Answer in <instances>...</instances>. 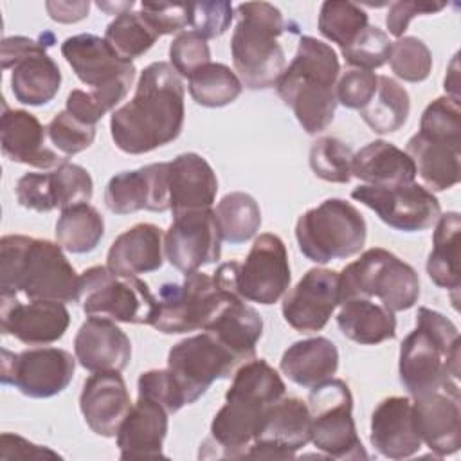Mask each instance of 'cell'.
Returning a JSON list of instances; mask_svg holds the SVG:
<instances>
[{"mask_svg":"<svg viewBox=\"0 0 461 461\" xmlns=\"http://www.w3.org/2000/svg\"><path fill=\"white\" fill-rule=\"evenodd\" d=\"M409 112V92L389 76H378V86L373 99L358 110L362 121L380 135L398 131L407 122Z\"/></svg>","mask_w":461,"mask_h":461,"instance_id":"37","label":"cell"},{"mask_svg":"<svg viewBox=\"0 0 461 461\" xmlns=\"http://www.w3.org/2000/svg\"><path fill=\"white\" fill-rule=\"evenodd\" d=\"M203 331L212 333L241 362L256 357V344L263 335L261 315L240 295H230Z\"/></svg>","mask_w":461,"mask_h":461,"instance_id":"31","label":"cell"},{"mask_svg":"<svg viewBox=\"0 0 461 461\" xmlns=\"http://www.w3.org/2000/svg\"><path fill=\"white\" fill-rule=\"evenodd\" d=\"M367 238V225L360 211L342 200L328 198L303 212L295 223L301 254L319 265L358 254Z\"/></svg>","mask_w":461,"mask_h":461,"instance_id":"8","label":"cell"},{"mask_svg":"<svg viewBox=\"0 0 461 461\" xmlns=\"http://www.w3.org/2000/svg\"><path fill=\"white\" fill-rule=\"evenodd\" d=\"M281 375L263 358L243 362L232 375L225 403L211 421L200 457H245L265 409L285 396Z\"/></svg>","mask_w":461,"mask_h":461,"instance_id":"2","label":"cell"},{"mask_svg":"<svg viewBox=\"0 0 461 461\" xmlns=\"http://www.w3.org/2000/svg\"><path fill=\"white\" fill-rule=\"evenodd\" d=\"M369 25L367 13L353 2H322L317 27L319 32L337 43L342 49L353 43V40Z\"/></svg>","mask_w":461,"mask_h":461,"instance_id":"42","label":"cell"},{"mask_svg":"<svg viewBox=\"0 0 461 461\" xmlns=\"http://www.w3.org/2000/svg\"><path fill=\"white\" fill-rule=\"evenodd\" d=\"M351 146L331 135H324L313 140L308 157L315 176L333 184H348L351 180Z\"/></svg>","mask_w":461,"mask_h":461,"instance_id":"43","label":"cell"},{"mask_svg":"<svg viewBox=\"0 0 461 461\" xmlns=\"http://www.w3.org/2000/svg\"><path fill=\"white\" fill-rule=\"evenodd\" d=\"M164 263V234L155 223H137L119 234L106 254V267L117 276L149 274Z\"/></svg>","mask_w":461,"mask_h":461,"instance_id":"30","label":"cell"},{"mask_svg":"<svg viewBox=\"0 0 461 461\" xmlns=\"http://www.w3.org/2000/svg\"><path fill=\"white\" fill-rule=\"evenodd\" d=\"M459 212L450 211L439 214L432 236V250L427 259V274L430 281L452 294L454 308H457V292L461 286L459 270Z\"/></svg>","mask_w":461,"mask_h":461,"instance_id":"36","label":"cell"},{"mask_svg":"<svg viewBox=\"0 0 461 461\" xmlns=\"http://www.w3.org/2000/svg\"><path fill=\"white\" fill-rule=\"evenodd\" d=\"M378 86V76L373 70L348 68L337 79L335 95L337 103L349 110L364 108L375 95Z\"/></svg>","mask_w":461,"mask_h":461,"instance_id":"51","label":"cell"},{"mask_svg":"<svg viewBox=\"0 0 461 461\" xmlns=\"http://www.w3.org/2000/svg\"><path fill=\"white\" fill-rule=\"evenodd\" d=\"M140 14L158 36L173 34L189 25L187 4H140Z\"/></svg>","mask_w":461,"mask_h":461,"instance_id":"54","label":"cell"},{"mask_svg":"<svg viewBox=\"0 0 461 461\" xmlns=\"http://www.w3.org/2000/svg\"><path fill=\"white\" fill-rule=\"evenodd\" d=\"M61 56L70 65L81 83L90 86V94L106 112L113 110L130 92L135 79V65L121 59L104 38L83 32L68 36L61 43Z\"/></svg>","mask_w":461,"mask_h":461,"instance_id":"10","label":"cell"},{"mask_svg":"<svg viewBox=\"0 0 461 461\" xmlns=\"http://www.w3.org/2000/svg\"><path fill=\"white\" fill-rule=\"evenodd\" d=\"M88 317L148 324L157 295L137 276H117L108 267H90L79 276V299Z\"/></svg>","mask_w":461,"mask_h":461,"instance_id":"12","label":"cell"},{"mask_svg":"<svg viewBox=\"0 0 461 461\" xmlns=\"http://www.w3.org/2000/svg\"><path fill=\"white\" fill-rule=\"evenodd\" d=\"M104 205L113 214L169 209V162H155L113 175L104 189Z\"/></svg>","mask_w":461,"mask_h":461,"instance_id":"23","label":"cell"},{"mask_svg":"<svg viewBox=\"0 0 461 461\" xmlns=\"http://www.w3.org/2000/svg\"><path fill=\"white\" fill-rule=\"evenodd\" d=\"M339 76L337 52L313 36H301L295 56L277 79L276 90L308 135H317L333 122Z\"/></svg>","mask_w":461,"mask_h":461,"instance_id":"4","label":"cell"},{"mask_svg":"<svg viewBox=\"0 0 461 461\" xmlns=\"http://www.w3.org/2000/svg\"><path fill=\"white\" fill-rule=\"evenodd\" d=\"M97 133V126L88 124L68 110L58 112L47 124V137L58 151L65 157L77 155L92 146Z\"/></svg>","mask_w":461,"mask_h":461,"instance_id":"46","label":"cell"},{"mask_svg":"<svg viewBox=\"0 0 461 461\" xmlns=\"http://www.w3.org/2000/svg\"><path fill=\"white\" fill-rule=\"evenodd\" d=\"M292 274L283 240L272 232L259 234L245 261L236 263L234 290L250 303L274 304L290 288Z\"/></svg>","mask_w":461,"mask_h":461,"instance_id":"17","label":"cell"},{"mask_svg":"<svg viewBox=\"0 0 461 461\" xmlns=\"http://www.w3.org/2000/svg\"><path fill=\"white\" fill-rule=\"evenodd\" d=\"M221 254V236L214 211L194 209L173 216L164 234V256L182 274L216 263Z\"/></svg>","mask_w":461,"mask_h":461,"instance_id":"20","label":"cell"},{"mask_svg":"<svg viewBox=\"0 0 461 461\" xmlns=\"http://www.w3.org/2000/svg\"><path fill=\"white\" fill-rule=\"evenodd\" d=\"M79 409L92 432L103 438L117 436V430L131 409L130 393L121 371L92 373L81 389Z\"/></svg>","mask_w":461,"mask_h":461,"instance_id":"25","label":"cell"},{"mask_svg":"<svg viewBox=\"0 0 461 461\" xmlns=\"http://www.w3.org/2000/svg\"><path fill=\"white\" fill-rule=\"evenodd\" d=\"M0 294L77 303L79 276L58 243L5 234L0 240Z\"/></svg>","mask_w":461,"mask_h":461,"instance_id":"3","label":"cell"},{"mask_svg":"<svg viewBox=\"0 0 461 461\" xmlns=\"http://www.w3.org/2000/svg\"><path fill=\"white\" fill-rule=\"evenodd\" d=\"M389 65L396 77L407 83H421L430 76L432 52L423 40L402 36L391 47Z\"/></svg>","mask_w":461,"mask_h":461,"instance_id":"44","label":"cell"},{"mask_svg":"<svg viewBox=\"0 0 461 461\" xmlns=\"http://www.w3.org/2000/svg\"><path fill=\"white\" fill-rule=\"evenodd\" d=\"M236 18L230 54L241 85L249 90L276 86L286 63L279 45L285 32L281 11L268 2H245L236 5Z\"/></svg>","mask_w":461,"mask_h":461,"instance_id":"6","label":"cell"},{"mask_svg":"<svg viewBox=\"0 0 461 461\" xmlns=\"http://www.w3.org/2000/svg\"><path fill=\"white\" fill-rule=\"evenodd\" d=\"M445 7V2H393L385 14V25L391 36L402 38L412 18L423 14H436Z\"/></svg>","mask_w":461,"mask_h":461,"instance_id":"55","label":"cell"},{"mask_svg":"<svg viewBox=\"0 0 461 461\" xmlns=\"http://www.w3.org/2000/svg\"><path fill=\"white\" fill-rule=\"evenodd\" d=\"M65 110H68L77 119H81V121H85L88 124H94V126H97V122L104 115V110L97 104L94 95L88 90H81V88H74L67 95Z\"/></svg>","mask_w":461,"mask_h":461,"instance_id":"57","label":"cell"},{"mask_svg":"<svg viewBox=\"0 0 461 461\" xmlns=\"http://www.w3.org/2000/svg\"><path fill=\"white\" fill-rule=\"evenodd\" d=\"M398 375L411 396L459 378V331L443 313L418 308L416 328L402 340Z\"/></svg>","mask_w":461,"mask_h":461,"instance_id":"5","label":"cell"},{"mask_svg":"<svg viewBox=\"0 0 461 461\" xmlns=\"http://www.w3.org/2000/svg\"><path fill=\"white\" fill-rule=\"evenodd\" d=\"M312 414V443L326 457L367 459L353 420V396L342 378H330L312 387L308 396Z\"/></svg>","mask_w":461,"mask_h":461,"instance_id":"11","label":"cell"},{"mask_svg":"<svg viewBox=\"0 0 461 461\" xmlns=\"http://www.w3.org/2000/svg\"><path fill=\"white\" fill-rule=\"evenodd\" d=\"M279 369L283 375L306 389H312L330 378L339 369L337 346L326 337L303 339L288 346L283 353Z\"/></svg>","mask_w":461,"mask_h":461,"instance_id":"32","label":"cell"},{"mask_svg":"<svg viewBox=\"0 0 461 461\" xmlns=\"http://www.w3.org/2000/svg\"><path fill=\"white\" fill-rule=\"evenodd\" d=\"M351 198L364 203L389 227L402 232H420L436 225L441 205L425 185L416 182L398 185L362 184L351 191Z\"/></svg>","mask_w":461,"mask_h":461,"instance_id":"16","label":"cell"},{"mask_svg":"<svg viewBox=\"0 0 461 461\" xmlns=\"http://www.w3.org/2000/svg\"><path fill=\"white\" fill-rule=\"evenodd\" d=\"M211 63L209 43L194 31L178 32L169 45V65L180 77H189L200 67Z\"/></svg>","mask_w":461,"mask_h":461,"instance_id":"49","label":"cell"},{"mask_svg":"<svg viewBox=\"0 0 461 461\" xmlns=\"http://www.w3.org/2000/svg\"><path fill=\"white\" fill-rule=\"evenodd\" d=\"M41 457H61L58 452L34 445L25 438L11 432L0 436V459H41Z\"/></svg>","mask_w":461,"mask_h":461,"instance_id":"56","label":"cell"},{"mask_svg":"<svg viewBox=\"0 0 461 461\" xmlns=\"http://www.w3.org/2000/svg\"><path fill=\"white\" fill-rule=\"evenodd\" d=\"M160 36L146 22L140 11H128L117 14L104 31V41L108 47L126 61L146 54Z\"/></svg>","mask_w":461,"mask_h":461,"instance_id":"41","label":"cell"},{"mask_svg":"<svg viewBox=\"0 0 461 461\" xmlns=\"http://www.w3.org/2000/svg\"><path fill=\"white\" fill-rule=\"evenodd\" d=\"M47 126L27 110H13L2 99L0 144L2 153L16 164L40 169H56L67 162L65 155L56 153L47 144Z\"/></svg>","mask_w":461,"mask_h":461,"instance_id":"24","label":"cell"},{"mask_svg":"<svg viewBox=\"0 0 461 461\" xmlns=\"http://www.w3.org/2000/svg\"><path fill=\"white\" fill-rule=\"evenodd\" d=\"M337 324L346 339L362 346H375L396 337L394 312L364 297L342 301Z\"/></svg>","mask_w":461,"mask_h":461,"instance_id":"35","label":"cell"},{"mask_svg":"<svg viewBox=\"0 0 461 461\" xmlns=\"http://www.w3.org/2000/svg\"><path fill=\"white\" fill-rule=\"evenodd\" d=\"M54 45V34L43 32L38 40L9 36L0 43V61L11 72V90L18 103L41 106L50 103L61 86V70L47 54Z\"/></svg>","mask_w":461,"mask_h":461,"instance_id":"13","label":"cell"},{"mask_svg":"<svg viewBox=\"0 0 461 461\" xmlns=\"http://www.w3.org/2000/svg\"><path fill=\"white\" fill-rule=\"evenodd\" d=\"M16 200L22 207L36 212H50L56 207L52 175L47 173H25L16 182Z\"/></svg>","mask_w":461,"mask_h":461,"instance_id":"53","label":"cell"},{"mask_svg":"<svg viewBox=\"0 0 461 461\" xmlns=\"http://www.w3.org/2000/svg\"><path fill=\"white\" fill-rule=\"evenodd\" d=\"M49 16L58 23H76L88 16L90 2H45Z\"/></svg>","mask_w":461,"mask_h":461,"instance_id":"58","label":"cell"},{"mask_svg":"<svg viewBox=\"0 0 461 461\" xmlns=\"http://www.w3.org/2000/svg\"><path fill=\"white\" fill-rule=\"evenodd\" d=\"M420 133L430 139L461 146V106L459 101L443 95L427 104L420 119Z\"/></svg>","mask_w":461,"mask_h":461,"instance_id":"45","label":"cell"},{"mask_svg":"<svg viewBox=\"0 0 461 461\" xmlns=\"http://www.w3.org/2000/svg\"><path fill=\"white\" fill-rule=\"evenodd\" d=\"M70 324L65 303L47 299H29L22 303L18 295L0 294V328L4 335H13L29 346H47L59 340Z\"/></svg>","mask_w":461,"mask_h":461,"instance_id":"22","label":"cell"},{"mask_svg":"<svg viewBox=\"0 0 461 461\" xmlns=\"http://www.w3.org/2000/svg\"><path fill=\"white\" fill-rule=\"evenodd\" d=\"M241 364L243 362L209 331L176 342L167 353V369L185 405L200 400L214 380L229 378Z\"/></svg>","mask_w":461,"mask_h":461,"instance_id":"14","label":"cell"},{"mask_svg":"<svg viewBox=\"0 0 461 461\" xmlns=\"http://www.w3.org/2000/svg\"><path fill=\"white\" fill-rule=\"evenodd\" d=\"M351 176L369 185H398L416 178L412 158L387 140H373L353 153Z\"/></svg>","mask_w":461,"mask_h":461,"instance_id":"34","label":"cell"},{"mask_svg":"<svg viewBox=\"0 0 461 461\" xmlns=\"http://www.w3.org/2000/svg\"><path fill=\"white\" fill-rule=\"evenodd\" d=\"M56 243L72 254L92 252L104 236V220L90 203L61 209L56 221Z\"/></svg>","mask_w":461,"mask_h":461,"instance_id":"38","label":"cell"},{"mask_svg":"<svg viewBox=\"0 0 461 461\" xmlns=\"http://www.w3.org/2000/svg\"><path fill=\"white\" fill-rule=\"evenodd\" d=\"M169 412L155 400L139 394L117 430L121 459L166 457L162 445L167 434Z\"/></svg>","mask_w":461,"mask_h":461,"instance_id":"27","label":"cell"},{"mask_svg":"<svg viewBox=\"0 0 461 461\" xmlns=\"http://www.w3.org/2000/svg\"><path fill=\"white\" fill-rule=\"evenodd\" d=\"M230 295L234 292L221 288L205 272L184 274L182 283H164L158 288L148 324L166 335L203 331Z\"/></svg>","mask_w":461,"mask_h":461,"instance_id":"9","label":"cell"},{"mask_svg":"<svg viewBox=\"0 0 461 461\" xmlns=\"http://www.w3.org/2000/svg\"><path fill=\"white\" fill-rule=\"evenodd\" d=\"M184 83L169 63H149L133 97L110 117L115 146L128 155H142L173 142L184 128Z\"/></svg>","mask_w":461,"mask_h":461,"instance_id":"1","label":"cell"},{"mask_svg":"<svg viewBox=\"0 0 461 461\" xmlns=\"http://www.w3.org/2000/svg\"><path fill=\"white\" fill-rule=\"evenodd\" d=\"M310 439L312 414L308 403L295 396H283L265 409L245 457L292 459Z\"/></svg>","mask_w":461,"mask_h":461,"instance_id":"19","label":"cell"},{"mask_svg":"<svg viewBox=\"0 0 461 461\" xmlns=\"http://www.w3.org/2000/svg\"><path fill=\"white\" fill-rule=\"evenodd\" d=\"M340 304L339 272L310 268L297 285L283 295L281 313L299 333L321 331Z\"/></svg>","mask_w":461,"mask_h":461,"instance_id":"21","label":"cell"},{"mask_svg":"<svg viewBox=\"0 0 461 461\" xmlns=\"http://www.w3.org/2000/svg\"><path fill=\"white\" fill-rule=\"evenodd\" d=\"M54 200L58 209H67L77 203H88L94 193V182L90 173L72 162H65L56 169H50Z\"/></svg>","mask_w":461,"mask_h":461,"instance_id":"48","label":"cell"},{"mask_svg":"<svg viewBox=\"0 0 461 461\" xmlns=\"http://www.w3.org/2000/svg\"><path fill=\"white\" fill-rule=\"evenodd\" d=\"M393 41L376 25H367L351 45L342 49V58L351 68L375 70L389 61Z\"/></svg>","mask_w":461,"mask_h":461,"instance_id":"47","label":"cell"},{"mask_svg":"<svg viewBox=\"0 0 461 461\" xmlns=\"http://www.w3.org/2000/svg\"><path fill=\"white\" fill-rule=\"evenodd\" d=\"M76 357L61 348H32L20 353L2 349L0 380L29 398H52L74 378Z\"/></svg>","mask_w":461,"mask_h":461,"instance_id":"15","label":"cell"},{"mask_svg":"<svg viewBox=\"0 0 461 461\" xmlns=\"http://www.w3.org/2000/svg\"><path fill=\"white\" fill-rule=\"evenodd\" d=\"M216 193V173L202 155L189 151L169 162V211L173 216L194 209H209Z\"/></svg>","mask_w":461,"mask_h":461,"instance_id":"29","label":"cell"},{"mask_svg":"<svg viewBox=\"0 0 461 461\" xmlns=\"http://www.w3.org/2000/svg\"><path fill=\"white\" fill-rule=\"evenodd\" d=\"M416 432L436 457L452 456L461 447V394L457 380L412 396Z\"/></svg>","mask_w":461,"mask_h":461,"instance_id":"18","label":"cell"},{"mask_svg":"<svg viewBox=\"0 0 461 461\" xmlns=\"http://www.w3.org/2000/svg\"><path fill=\"white\" fill-rule=\"evenodd\" d=\"M135 5V2H97V7L106 11L108 14H122V13H128L131 11V7Z\"/></svg>","mask_w":461,"mask_h":461,"instance_id":"60","label":"cell"},{"mask_svg":"<svg viewBox=\"0 0 461 461\" xmlns=\"http://www.w3.org/2000/svg\"><path fill=\"white\" fill-rule=\"evenodd\" d=\"M74 357L86 371H122L131 360L130 337L106 317H88L74 337Z\"/></svg>","mask_w":461,"mask_h":461,"instance_id":"26","label":"cell"},{"mask_svg":"<svg viewBox=\"0 0 461 461\" xmlns=\"http://www.w3.org/2000/svg\"><path fill=\"white\" fill-rule=\"evenodd\" d=\"M187 90L196 104L221 108L240 97L243 85L227 65L211 61L187 77Z\"/></svg>","mask_w":461,"mask_h":461,"instance_id":"40","label":"cell"},{"mask_svg":"<svg viewBox=\"0 0 461 461\" xmlns=\"http://www.w3.org/2000/svg\"><path fill=\"white\" fill-rule=\"evenodd\" d=\"M405 153L412 158L416 175L429 191H447L461 178V146L414 133Z\"/></svg>","mask_w":461,"mask_h":461,"instance_id":"33","label":"cell"},{"mask_svg":"<svg viewBox=\"0 0 461 461\" xmlns=\"http://www.w3.org/2000/svg\"><path fill=\"white\" fill-rule=\"evenodd\" d=\"M189 27L205 40L221 36L234 18V7L230 2H189Z\"/></svg>","mask_w":461,"mask_h":461,"instance_id":"50","label":"cell"},{"mask_svg":"<svg viewBox=\"0 0 461 461\" xmlns=\"http://www.w3.org/2000/svg\"><path fill=\"white\" fill-rule=\"evenodd\" d=\"M457 58H459V54H454V58L447 68V76H445V83H443L447 95L456 101H459V67H457L459 59Z\"/></svg>","mask_w":461,"mask_h":461,"instance_id":"59","label":"cell"},{"mask_svg":"<svg viewBox=\"0 0 461 461\" xmlns=\"http://www.w3.org/2000/svg\"><path fill=\"white\" fill-rule=\"evenodd\" d=\"M221 241L240 245L256 236L261 227V209L254 196L243 191L225 194L214 209Z\"/></svg>","mask_w":461,"mask_h":461,"instance_id":"39","label":"cell"},{"mask_svg":"<svg viewBox=\"0 0 461 461\" xmlns=\"http://www.w3.org/2000/svg\"><path fill=\"white\" fill-rule=\"evenodd\" d=\"M340 303L355 297L380 299L391 312L412 308L420 299L418 272L391 250L367 249L339 274Z\"/></svg>","mask_w":461,"mask_h":461,"instance_id":"7","label":"cell"},{"mask_svg":"<svg viewBox=\"0 0 461 461\" xmlns=\"http://www.w3.org/2000/svg\"><path fill=\"white\" fill-rule=\"evenodd\" d=\"M137 389L139 394L158 402L169 414L178 412L185 405L184 396L167 367L140 373L137 380Z\"/></svg>","mask_w":461,"mask_h":461,"instance_id":"52","label":"cell"},{"mask_svg":"<svg viewBox=\"0 0 461 461\" xmlns=\"http://www.w3.org/2000/svg\"><path fill=\"white\" fill-rule=\"evenodd\" d=\"M371 445L389 459H405L421 448L412 420V400L407 396L384 398L371 414Z\"/></svg>","mask_w":461,"mask_h":461,"instance_id":"28","label":"cell"}]
</instances>
